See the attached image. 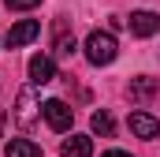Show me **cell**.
<instances>
[{"instance_id":"obj_9","label":"cell","mask_w":160,"mask_h":157,"mask_svg":"<svg viewBox=\"0 0 160 157\" xmlns=\"http://www.w3.org/2000/svg\"><path fill=\"white\" fill-rule=\"evenodd\" d=\"M93 154V138L89 135H71L60 142V157H89Z\"/></svg>"},{"instance_id":"obj_4","label":"cell","mask_w":160,"mask_h":157,"mask_svg":"<svg viewBox=\"0 0 160 157\" xmlns=\"http://www.w3.org/2000/svg\"><path fill=\"white\" fill-rule=\"evenodd\" d=\"M41 34V23L38 19H22L8 30V49H19V45H30V41Z\"/></svg>"},{"instance_id":"obj_14","label":"cell","mask_w":160,"mask_h":157,"mask_svg":"<svg viewBox=\"0 0 160 157\" xmlns=\"http://www.w3.org/2000/svg\"><path fill=\"white\" fill-rule=\"evenodd\" d=\"M101 157H130L127 150H108V154H101Z\"/></svg>"},{"instance_id":"obj_13","label":"cell","mask_w":160,"mask_h":157,"mask_svg":"<svg viewBox=\"0 0 160 157\" xmlns=\"http://www.w3.org/2000/svg\"><path fill=\"white\" fill-rule=\"evenodd\" d=\"M8 4V11H30V8H38L41 0H4Z\"/></svg>"},{"instance_id":"obj_2","label":"cell","mask_w":160,"mask_h":157,"mask_svg":"<svg viewBox=\"0 0 160 157\" xmlns=\"http://www.w3.org/2000/svg\"><path fill=\"white\" fill-rule=\"evenodd\" d=\"M41 116H45V123H48L52 131H67V127L75 123V109H71L67 101L52 97V101H45V105H41Z\"/></svg>"},{"instance_id":"obj_15","label":"cell","mask_w":160,"mask_h":157,"mask_svg":"<svg viewBox=\"0 0 160 157\" xmlns=\"http://www.w3.org/2000/svg\"><path fill=\"white\" fill-rule=\"evenodd\" d=\"M4 120H8V112H4V109H0V135H4Z\"/></svg>"},{"instance_id":"obj_5","label":"cell","mask_w":160,"mask_h":157,"mask_svg":"<svg viewBox=\"0 0 160 157\" xmlns=\"http://www.w3.org/2000/svg\"><path fill=\"white\" fill-rule=\"evenodd\" d=\"M30 82L34 86H45V82H52L56 78V64H52V56H45V52H38V56H30Z\"/></svg>"},{"instance_id":"obj_8","label":"cell","mask_w":160,"mask_h":157,"mask_svg":"<svg viewBox=\"0 0 160 157\" xmlns=\"http://www.w3.org/2000/svg\"><path fill=\"white\" fill-rule=\"evenodd\" d=\"M130 131L138 138H157L160 135V120L149 116V112H130Z\"/></svg>"},{"instance_id":"obj_3","label":"cell","mask_w":160,"mask_h":157,"mask_svg":"<svg viewBox=\"0 0 160 157\" xmlns=\"http://www.w3.org/2000/svg\"><path fill=\"white\" fill-rule=\"evenodd\" d=\"M38 94H34V86H22L19 90V101H15V123L19 127H34V120H38Z\"/></svg>"},{"instance_id":"obj_10","label":"cell","mask_w":160,"mask_h":157,"mask_svg":"<svg viewBox=\"0 0 160 157\" xmlns=\"http://www.w3.org/2000/svg\"><path fill=\"white\" fill-rule=\"evenodd\" d=\"M75 49H78V45H75V34H67V26L60 23V26H56V45H52V52H56L60 60H67V56H75Z\"/></svg>"},{"instance_id":"obj_11","label":"cell","mask_w":160,"mask_h":157,"mask_svg":"<svg viewBox=\"0 0 160 157\" xmlns=\"http://www.w3.org/2000/svg\"><path fill=\"white\" fill-rule=\"evenodd\" d=\"M4 157H41V146H34L30 138H11Z\"/></svg>"},{"instance_id":"obj_12","label":"cell","mask_w":160,"mask_h":157,"mask_svg":"<svg viewBox=\"0 0 160 157\" xmlns=\"http://www.w3.org/2000/svg\"><path fill=\"white\" fill-rule=\"evenodd\" d=\"M93 135H101V138H112V131H116V120H112V112L108 109H101V112H93Z\"/></svg>"},{"instance_id":"obj_7","label":"cell","mask_w":160,"mask_h":157,"mask_svg":"<svg viewBox=\"0 0 160 157\" xmlns=\"http://www.w3.org/2000/svg\"><path fill=\"white\" fill-rule=\"evenodd\" d=\"M127 26H130V34H134V38H153V34L160 30V19L153 15V11H134Z\"/></svg>"},{"instance_id":"obj_6","label":"cell","mask_w":160,"mask_h":157,"mask_svg":"<svg viewBox=\"0 0 160 157\" xmlns=\"http://www.w3.org/2000/svg\"><path fill=\"white\" fill-rule=\"evenodd\" d=\"M130 101H153V97H160V82L157 78H149V75H138V78H130Z\"/></svg>"},{"instance_id":"obj_1","label":"cell","mask_w":160,"mask_h":157,"mask_svg":"<svg viewBox=\"0 0 160 157\" xmlns=\"http://www.w3.org/2000/svg\"><path fill=\"white\" fill-rule=\"evenodd\" d=\"M116 52H119V45L112 38V30H93V34L86 38V60H89L93 68H108V64L116 60Z\"/></svg>"}]
</instances>
